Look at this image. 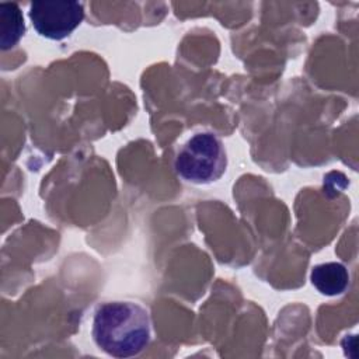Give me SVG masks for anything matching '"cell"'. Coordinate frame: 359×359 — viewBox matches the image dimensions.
Segmentation results:
<instances>
[{
    "label": "cell",
    "instance_id": "obj_1",
    "mask_svg": "<svg viewBox=\"0 0 359 359\" xmlns=\"http://www.w3.org/2000/svg\"><path fill=\"white\" fill-rule=\"evenodd\" d=\"M91 335L95 345L112 358L137 356L151 339L149 311L135 302H105L94 311Z\"/></svg>",
    "mask_w": 359,
    "mask_h": 359
},
{
    "label": "cell",
    "instance_id": "obj_2",
    "mask_svg": "<svg viewBox=\"0 0 359 359\" xmlns=\"http://www.w3.org/2000/svg\"><path fill=\"white\" fill-rule=\"evenodd\" d=\"M227 168V153L213 132L192 135L177 151L174 170L180 178L196 185L216 182Z\"/></svg>",
    "mask_w": 359,
    "mask_h": 359
},
{
    "label": "cell",
    "instance_id": "obj_4",
    "mask_svg": "<svg viewBox=\"0 0 359 359\" xmlns=\"http://www.w3.org/2000/svg\"><path fill=\"white\" fill-rule=\"evenodd\" d=\"M310 280L321 294L338 296L349 285V272L341 262H324L313 266Z\"/></svg>",
    "mask_w": 359,
    "mask_h": 359
},
{
    "label": "cell",
    "instance_id": "obj_5",
    "mask_svg": "<svg viewBox=\"0 0 359 359\" xmlns=\"http://www.w3.org/2000/svg\"><path fill=\"white\" fill-rule=\"evenodd\" d=\"M25 32L22 13L15 3H0V48L7 50L18 43Z\"/></svg>",
    "mask_w": 359,
    "mask_h": 359
},
{
    "label": "cell",
    "instance_id": "obj_3",
    "mask_svg": "<svg viewBox=\"0 0 359 359\" xmlns=\"http://www.w3.org/2000/svg\"><path fill=\"white\" fill-rule=\"evenodd\" d=\"M28 17L41 36L60 41L81 24L84 7L79 1H34Z\"/></svg>",
    "mask_w": 359,
    "mask_h": 359
}]
</instances>
